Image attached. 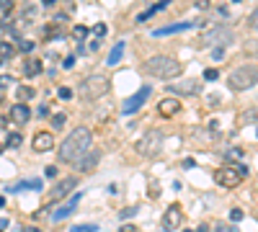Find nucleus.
I'll return each instance as SVG.
<instances>
[{"label":"nucleus","mask_w":258,"mask_h":232,"mask_svg":"<svg viewBox=\"0 0 258 232\" xmlns=\"http://www.w3.org/2000/svg\"><path fill=\"white\" fill-rule=\"evenodd\" d=\"M248 26H250V29H258V8L248 16Z\"/></svg>","instance_id":"c756f323"},{"label":"nucleus","mask_w":258,"mask_h":232,"mask_svg":"<svg viewBox=\"0 0 258 232\" xmlns=\"http://www.w3.org/2000/svg\"><path fill=\"white\" fill-rule=\"evenodd\" d=\"M93 144V132L88 129V126H75V129L62 139L59 144V163H70V165H78L80 158L91 150Z\"/></svg>","instance_id":"f257e3e1"},{"label":"nucleus","mask_w":258,"mask_h":232,"mask_svg":"<svg viewBox=\"0 0 258 232\" xmlns=\"http://www.w3.org/2000/svg\"><path fill=\"white\" fill-rule=\"evenodd\" d=\"M93 34H96L98 39H103V36H106V24H96V29H93Z\"/></svg>","instance_id":"72a5a7b5"},{"label":"nucleus","mask_w":258,"mask_h":232,"mask_svg":"<svg viewBox=\"0 0 258 232\" xmlns=\"http://www.w3.org/2000/svg\"><path fill=\"white\" fill-rule=\"evenodd\" d=\"M214 232H238V229H232L227 224H220V227H214Z\"/></svg>","instance_id":"ea45409f"},{"label":"nucleus","mask_w":258,"mask_h":232,"mask_svg":"<svg viewBox=\"0 0 258 232\" xmlns=\"http://www.w3.org/2000/svg\"><path fill=\"white\" fill-rule=\"evenodd\" d=\"M31 147L36 152H49L52 147H54V137H52V132H39L34 139H31Z\"/></svg>","instance_id":"4468645a"},{"label":"nucleus","mask_w":258,"mask_h":232,"mask_svg":"<svg viewBox=\"0 0 258 232\" xmlns=\"http://www.w3.org/2000/svg\"><path fill=\"white\" fill-rule=\"evenodd\" d=\"M62 65H64V67H73V65H75V57H64Z\"/></svg>","instance_id":"a19ab883"},{"label":"nucleus","mask_w":258,"mask_h":232,"mask_svg":"<svg viewBox=\"0 0 258 232\" xmlns=\"http://www.w3.org/2000/svg\"><path fill=\"white\" fill-rule=\"evenodd\" d=\"M212 57L214 59H225V47H214L212 49Z\"/></svg>","instance_id":"473e14b6"},{"label":"nucleus","mask_w":258,"mask_h":232,"mask_svg":"<svg viewBox=\"0 0 258 232\" xmlns=\"http://www.w3.org/2000/svg\"><path fill=\"white\" fill-rule=\"evenodd\" d=\"M78 181L80 178H75V176H68V178H59L54 186H52V194H49V201L52 204H59L62 199H68L70 194H73V188L78 186Z\"/></svg>","instance_id":"0eeeda50"},{"label":"nucleus","mask_w":258,"mask_h":232,"mask_svg":"<svg viewBox=\"0 0 258 232\" xmlns=\"http://www.w3.org/2000/svg\"><path fill=\"white\" fill-rule=\"evenodd\" d=\"M44 176H47V178H57V168H54V165H47V168H44Z\"/></svg>","instance_id":"e433bc0d"},{"label":"nucleus","mask_w":258,"mask_h":232,"mask_svg":"<svg viewBox=\"0 0 258 232\" xmlns=\"http://www.w3.org/2000/svg\"><path fill=\"white\" fill-rule=\"evenodd\" d=\"M24 70H26L29 78H36V75H41V62H39V59H29Z\"/></svg>","instance_id":"6ab92c4d"},{"label":"nucleus","mask_w":258,"mask_h":232,"mask_svg":"<svg viewBox=\"0 0 258 232\" xmlns=\"http://www.w3.org/2000/svg\"><path fill=\"white\" fill-rule=\"evenodd\" d=\"M111 91V80L106 75H88L80 83V98L83 101H98L103 96H109Z\"/></svg>","instance_id":"7ed1b4c3"},{"label":"nucleus","mask_w":258,"mask_h":232,"mask_svg":"<svg viewBox=\"0 0 258 232\" xmlns=\"http://www.w3.org/2000/svg\"><path fill=\"white\" fill-rule=\"evenodd\" d=\"M73 36H75L78 41H83L85 36H88V29H85V26H75V29H73Z\"/></svg>","instance_id":"393cba45"},{"label":"nucleus","mask_w":258,"mask_h":232,"mask_svg":"<svg viewBox=\"0 0 258 232\" xmlns=\"http://www.w3.org/2000/svg\"><path fill=\"white\" fill-rule=\"evenodd\" d=\"M163 224H165V229H176V227H181L183 224V212H181V206H168V212H165V217H163Z\"/></svg>","instance_id":"ddd939ff"},{"label":"nucleus","mask_w":258,"mask_h":232,"mask_svg":"<svg viewBox=\"0 0 258 232\" xmlns=\"http://www.w3.org/2000/svg\"><path fill=\"white\" fill-rule=\"evenodd\" d=\"M11 86V78L8 75H0V88H8Z\"/></svg>","instance_id":"58836bf2"},{"label":"nucleus","mask_w":258,"mask_h":232,"mask_svg":"<svg viewBox=\"0 0 258 232\" xmlns=\"http://www.w3.org/2000/svg\"><path fill=\"white\" fill-rule=\"evenodd\" d=\"M137 214V206H126V209H121L119 212V219H129V217H135Z\"/></svg>","instance_id":"b1692460"},{"label":"nucleus","mask_w":258,"mask_h":232,"mask_svg":"<svg viewBox=\"0 0 258 232\" xmlns=\"http://www.w3.org/2000/svg\"><path fill=\"white\" fill-rule=\"evenodd\" d=\"M41 3H44V6H52V3H57V0H41Z\"/></svg>","instance_id":"c03bdc74"},{"label":"nucleus","mask_w":258,"mask_h":232,"mask_svg":"<svg viewBox=\"0 0 258 232\" xmlns=\"http://www.w3.org/2000/svg\"><path fill=\"white\" fill-rule=\"evenodd\" d=\"M253 121H258V111H255V109L245 111V119H243V124H253Z\"/></svg>","instance_id":"bb28decb"},{"label":"nucleus","mask_w":258,"mask_h":232,"mask_svg":"<svg viewBox=\"0 0 258 232\" xmlns=\"http://www.w3.org/2000/svg\"><path fill=\"white\" fill-rule=\"evenodd\" d=\"M168 6H170V0H160L158 6H153V8H147L145 13H140V16H137V21H147V18H153V16H155L158 11H163V8H168Z\"/></svg>","instance_id":"a211bd4d"},{"label":"nucleus","mask_w":258,"mask_h":232,"mask_svg":"<svg viewBox=\"0 0 258 232\" xmlns=\"http://www.w3.org/2000/svg\"><path fill=\"white\" fill-rule=\"evenodd\" d=\"M80 199H83V194H73L59 209H54V212H52V222H62L64 217H70V214L75 212V206L80 204Z\"/></svg>","instance_id":"9d476101"},{"label":"nucleus","mask_w":258,"mask_h":232,"mask_svg":"<svg viewBox=\"0 0 258 232\" xmlns=\"http://www.w3.org/2000/svg\"><path fill=\"white\" fill-rule=\"evenodd\" d=\"M18 47H21V52H31V49H34V41L21 39V41H18Z\"/></svg>","instance_id":"7c9ffc66"},{"label":"nucleus","mask_w":258,"mask_h":232,"mask_svg":"<svg viewBox=\"0 0 258 232\" xmlns=\"http://www.w3.org/2000/svg\"><path fill=\"white\" fill-rule=\"evenodd\" d=\"M188 29H194V24H170V26H163V29H155L153 31V36H168V34H176V31H188Z\"/></svg>","instance_id":"f3484780"},{"label":"nucleus","mask_w":258,"mask_h":232,"mask_svg":"<svg viewBox=\"0 0 258 232\" xmlns=\"http://www.w3.org/2000/svg\"><path fill=\"white\" fill-rule=\"evenodd\" d=\"M163 139H165V134L163 132H147L140 142H137V152L140 155H145V158H155L160 150H163Z\"/></svg>","instance_id":"39448f33"},{"label":"nucleus","mask_w":258,"mask_h":232,"mask_svg":"<svg viewBox=\"0 0 258 232\" xmlns=\"http://www.w3.org/2000/svg\"><path fill=\"white\" fill-rule=\"evenodd\" d=\"M150 93H153V88H150V86H142V88H140V91H137L132 98H129V101L124 103V114L129 116L132 111H137V109L142 106V103L147 101V96H150Z\"/></svg>","instance_id":"9b49d317"},{"label":"nucleus","mask_w":258,"mask_h":232,"mask_svg":"<svg viewBox=\"0 0 258 232\" xmlns=\"http://www.w3.org/2000/svg\"><path fill=\"white\" fill-rule=\"evenodd\" d=\"M6 144H8V147H18V144H21V134H18V132H13V134H8V139H6Z\"/></svg>","instance_id":"a878e982"},{"label":"nucleus","mask_w":258,"mask_h":232,"mask_svg":"<svg viewBox=\"0 0 258 232\" xmlns=\"http://www.w3.org/2000/svg\"><path fill=\"white\" fill-rule=\"evenodd\" d=\"M0 11L11 13V11H13V0H0Z\"/></svg>","instance_id":"f704fd0d"},{"label":"nucleus","mask_w":258,"mask_h":232,"mask_svg":"<svg viewBox=\"0 0 258 232\" xmlns=\"http://www.w3.org/2000/svg\"><path fill=\"white\" fill-rule=\"evenodd\" d=\"M29 119H31V109L26 106V103H16V106H11V121L13 124L24 126Z\"/></svg>","instance_id":"2eb2a0df"},{"label":"nucleus","mask_w":258,"mask_h":232,"mask_svg":"<svg viewBox=\"0 0 258 232\" xmlns=\"http://www.w3.org/2000/svg\"><path fill=\"white\" fill-rule=\"evenodd\" d=\"M24 232H41L39 227H24Z\"/></svg>","instance_id":"37998d69"},{"label":"nucleus","mask_w":258,"mask_h":232,"mask_svg":"<svg viewBox=\"0 0 258 232\" xmlns=\"http://www.w3.org/2000/svg\"><path fill=\"white\" fill-rule=\"evenodd\" d=\"M168 93H170V96H197V93H202V83H197V80L170 83V86H168Z\"/></svg>","instance_id":"1a4fd4ad"},{"label":"nucleus","mask_w":258,"mask_h":232,"mask_svg":"<svg viewBox=\"0 0 258 232\" xmlns=\"http://www.w3.org/2000/svg\"><path fill=\"white\" fill-rule=\"evenodd\" d=\"M178 111H181V101H178L176 96H170V98H163V101L158 103V114H160V116H165V119L176 116Z\"/></svg>","instance_id":"f8f14e48"},{"label":"nucleus","mask_w":258,"mask_h":232,"mask_svg":"<svg viewBox=\"0 0 258 232\" xmlns=\"http://www.w3.org/2000/svg\"><path fill=\"white\" fill-rule=\"evenodd\" d=\"M235 158L240 160V158H243V150H230V152H227V160H235Z\"/></svg>","instance_id":"4c0bfd02"},{"label":"nucleus","mask_w":258,"mask_h":232,"mask_svg":"<svg viewBox=\"0 0 258 232\" xmlns=\"http://www.w3.org/2000/svg\"><path fill=\"white\" fill-rule=\"evenodd\" d=\"M183 232H194V229H183Z\"/></svg>","instance_id":"49530a36"},{"label":"nucleus","mask_w":258,"mask_h":232,"mask_svg":"<svg viewBox=\"0 0 258 232\" xmlns=\"http://www.w3.org/2000/svg\"><path fill=\"white\" fill-rule=\"evenodd\" d=\"M121 54H124V41H119V44L114 47V52L109 54V59H106V65H116V62L121 59Z\"/></svg>","instance_id":"aec40b11"},{"label":"nucleus","mask_w":258,"mask_h":232,"mask_svg":"<svg viewBox=\"0 0 258 232\" xmlns=\"http://www.w3.org/2000/svg\"><path fill=\"white\" fill-rule=\"evenodd\" d=\"M70 232H98V227L96 224H75Z\"/></svg>","instance_id":"5701e85b"},{"label":"nucleus","mask_w":258,"mask_h":232,"mask_svg":"<svg viewBox=\"0 0 258 232\" xmlns=\"http://www.w3.org/2000/svg\"><path fill=\"white\" fill-rule=\"evenodd\" d=\"M181 62L176 57H168V54H158V57H150L145 59L142 72L150 78H158V80H173L181 75Z\"/></svg>","instance_id":"f03ea898"},{"label":"nucleus","mask_w":258,"mask_h":232,"mask_svg":"<svg viewBox=\"0 0 258 232\" xmlns=\"http://www.w3.org/2000/svg\"><path fill=\"white\" fill-rule=\"evenodd\" d=\"M119 232H135V224H124Z\"/></svg>","instance_id":"79ce46f5"},{"label":"nucleus","mask_w":258,"mask_h":232,"mask_svg":"<svg viewBox=\"0 0 258 232\" xmlns=\"http://www.w3.org/2000/svg\"><path fill=\"white\" fill-rule=\"evenodd\" d=\"M98 163H101V150H93V152H85L75 168H78V171H83V173H88V171H93Z\"/></svg>","instance_id":"dca6fc26"},{"label":"nucleus","mask_w":258,"mask_h":232,"mask_svg":"<svg viewBox=\"0 0 258 232\" xmlns=\"http://www.w3.org/2000/svg\"><path fill=\"white\" fill-rule=\"evenodd\" d=\"M240 219H243V209H232V212H230V222L238 224Z\"/></svg>","instance_id":"cd10ccee"},{"label":"nucleus","mask_w":258,"mask_h":232,"mask_svg":"<svg viewBox=\"0 0 258 232\" xmlns=\"http://www.w3.org/2000/svg\"><path fill=\"white\" fill-rule=\"evenodd\" d=\"M59 98H62V101H70V98H73V91H70V88H59Z\"/></svg>","instance_id":"c9c22d12"},{"label":"nucleus","mask_w":258,"mask_h":232,"mask_svg":"<svg viewBox=\"0 0 258 232\" xmlns=\"http://www.w3.org/2000/svg\"><path fill=\"white\" fill-rule=\"evenodd\" d=\"M64 116H68V114H54V129H59V126H64V121H68V119H64Z\"/></svg>","instance_id":"c85d7f7f"},{"label":"nucleus","mask_w":258,"mask_h":232,"mask_svg":"<svg viewBox=\"0 0 258 232\" xmlns=\"http://www.w3.org/2000/svg\"><path fill=\"white\" fill-rule=\"evenodd\" d=\"M235 3H240V0H235Z\"/></svg>","instance_id":"de8ad7c7"},{"label":"nucleus","mask_w":258,"mask_h":232,"mask_svg":"<svg viewBox=\"0 0 258 232\" xmlns=\"http://www.w3.org/2000/svg\"><path fill=\"white\" fill-rule=\"evenodd\" d=\"M3 206H6V199H3V196H0V209H3Z\"/></svg>","instance_id":"a18cd8bd"},{"label":"nucleus","mask_w":258,"mask_h":232,"mask_svg":"<svg viewBox=\"0 0 258 232\" xmlns=\"http://www.w3.org/2000/svg\"><path fill=\"white\" fill-rule=\"evenodd\" d=\"M217 75H220V72H217V70H214V67H209V70H204V80H209V83H212V80H217Z\"/></svg>","instance_id":"2f4dec72"},{"label":"nucleus","mask_w":258,"mask_h":232,"mask_svg":"<svg viewBox=\"0 0 258 232\" xmlns=\"http://www.w3.org/2000/svg\"><path fill=\"white\" fill-rule=\"evenodd\" d=\"M245 176V168H232V165H225L214 173V181H217L222 188H235Z\"/></svg>","instance_id":"423d86ee"},{"label":"nucleus","mask_w":258,"mask_h":232,"mask_svg":"<svg viewBox=\"0 0 258 232\" xmlns=\"http://www.w3.org/2000/svg\"><path fill=\"white\" fill-rule=\"evenodd\" d=\"M232 41V31L225 29V26H217V29H212L207 31L202 39H199V44H214V47H225Z\"/></svg>","instance_id":"6e6552de"},{"label":"nucleus","mask_w":258,"mask_h":232,"mask_svg":"<svg viewBox=\"0 0 258 232\" xmlns=\"http://www.w3.org/2000/svg\"><path fill=\"white\" fill-rule=\"evenodd\" d=\"M31 96H34V88H29V86H21V88H18V98H21V101H29Z\"/></svg>","instance_id":"4be33fe9"},{"label":"nucleus","mask_w":258,"mask_h":232,"mask_svg":"<svg viewBox=\"0 0 258 232\" xmlns=\"http://www.w3.org/2000/svg\"><path fill=\"white\" fill-rule=\"evenodd\" d=\"M258 83V65H240V67H235L227 78V86L230 91H248L253 88Z\"/></svg>","instance_id":"20e7f679"},{"label":"nucleus","mask_w":258,"mask_h":232,"mask_svg":"<svg viewBox=\"0 0 258 232\" xmlns=\"http://www.w3.org/2000/svg\"><path fill=\"white\" fill-rule=\"evenodd\" d=\"M13 44L11 41H0V59H8V57H13Z\"/></svg>","instance_id":"412c9836"}]
</instances>
